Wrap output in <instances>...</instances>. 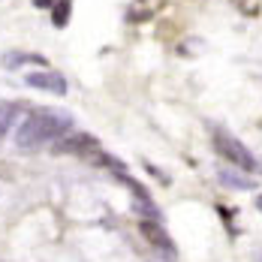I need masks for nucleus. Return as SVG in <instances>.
<instances>
[{"label": "nucleus", "mask_w": 262, "mask_h": 262, "mask_svg": "<svg viewBox=\"0 0 262 262\" xmlns=\"http://www.w3.org/2000/svg\"><path fill=\"white\" fill-rule=\"evenodd\" d=\"M12 115H15V108H12V105H0V136L9 130V124H12Z\"/></svg>", "instance_id": "nucleus-9"}, {"label": "nucleus", "mask_w": 262, "mask_h": 262, "mask_svg": "<svg viewBox=\"0 0 262 262\" xmlns=\"http://www.w3.org/2000/svg\"><path fill=\"white\" fill-rule=\"evenodd\" d=\"M217 178L223 187H229V190H253V181L244 175V172H238V169H229V166H223L220 172H217Z\"/></svg>", "instance_id": "nucleus-6"}, {"label": "nucleus", "mask_w": 262, "mask_h": 262, "mask_svg": "<svg viewBox=\"0 0 262 262\" xmlns=\"http://www.w3.org/2000/svg\"><path fill=\"white\" fill-rule=\"evenodd\" d=\"M142 235L148 238V244H154L157 250H163L166 256H172L175 253V244H172V238L166 235V229L160 226V220H142Z\"/></svg>", "instance_id": "nucleus-4"}, {"label": "nucleus", "mask_w": 262, "mask_h": 262, "mask_svg": "<svg viewBox=\"0 0 262 262\" xmlns=\"http://www.w3.org/2000/svg\"><path fill=\"white\" fill-rule=\"evenodd\" d=\"M214 148H217V154L223 160H229L235 169H241V172H256L259 169V163H256V157L238 142L235 136H229V133L217 130L214 133Z\"/></svg>", "instance_id": "nucleus-2"}, {"label": "nucleus", "mask_w": 262, "mask_h": 262, "mask_svg": "<svg viewBox=\"0 0 262 262\" xmlns=\"http://www.w3.org/2000/svg\"><path fill=\"white\" fill-rule=\"evenodd\" d=\"M73 127V115L60 112V108H33L25 121L18 124L15 142L18 148H39V145H52L63 133Z\"/></svg>", "instance_id": "nucleus-1"}, {"label": "nucleus", "mask_w": 262, "mask_h": 262, "mask_svg": "<svg viewBox=\"0 0 262 262\" xmlns=\"http://www.w3.org/2000/svg\"><path fill=\"white\" fill-rule=\"evenodd\" d=\"M70 6H73V0H60L57 6H54L52 12V21H54V27H63L67 21H70Z\"/></svg>", "instance_id": "nucleus-7"}, {"label": "nucleus", "mask_w": 262, "mask_h": 262, "mask_svg": "<svg viewBox=\"0 0 262 262\" xmlns=\"http://www.w3.org/2000/svg\"><path fill=\"white\" fill-rule=\"evenodd\" d=\"M25 60H27V63H46L39 54H9V57H6V67H9V70H15V67H21Z\"/></svg>", "instance_id": "nucleus-8"}, {"label": "nucleus", "mask_w": 262, "mask_h": 262, "mask_svg": "<svg viewBox=\"0 0 262 262\" xmlns=\"http://www.w3.org/2000/svg\"><path fill=\"white\" fill-rule=\"evenodd\" d=\"M27 84L36 91H52V94H67V81L57 73H27Z\"/></svg>", "instance_id": "nucleus-5"}, {"label": "nucleus", "mask_w": 262, "mask_h": 262, "mask_svg": "<svg viewBox=\"0 0 262 262\" xmlns=\"http://www.w3.org/2000/svg\"><path fill=\"white\" fill-rule=\"evenodd\" d=\"M256 205H259V211H262V196H259V199H256Z\"/></svg>", "instance_id": "nucleus-11"}, {"label": "nucleus", "mask_w": 262, "mask_h": 262, "mask_svg": "<svg viewBox=\"0 0 262 262\" xmlns=\"http://www.w3.org/2000/svg\"><path fill=\"white\" fill-rule=\"evenodd\" d=\"M54 0H33V6H39V9H46V6H52Z\"/></svg>", "instance_id": "nucleus-10"}, {"label": "nucleus", "mask_w": 262, "mask_h": 262, "mask_svg": "<svg viewBox=\"0 0 262 262\" xmlns=\"http://www.w3.org/2000/svg\"><path fill=\"white\" fill-rule=\"evenodd\" d=\"M54 154H76V157H88L100 151V142L91 133H63L57 142L52 145Z\"/></svg>", "instance_id": "nucleus-3"}]
</instances>
